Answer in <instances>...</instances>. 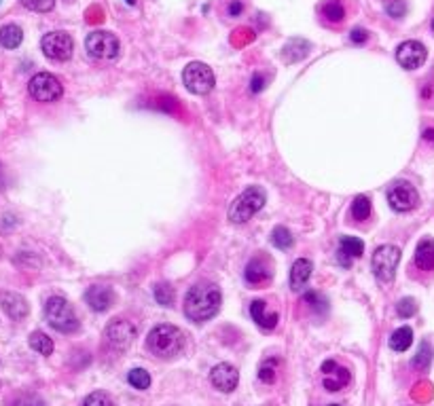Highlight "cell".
<instances>
[{"label": "cell", "instance_id": "6da1fadb", "mask_svg": "<svg viewBox=\"0 0 434 406\" xmlns=\"http://www.w3.org/2000/svg\"><path fill=\"white\" fill-rule=\"evenodd\" d=\"M220 302H223V296L216 284H210V282L195 284L187 292V298H185V316L195 324L208 322L218 313Z\"/></svg>", "mask_w": 434, "mask_h": 406}, {"label": "cell", "instance_id": "7a4b0ae2", "mask_svg": "<svg viewBox=\"0 0 434 406\" xmlns=\"http://www.w3.org/2000/svg\"><path fill=\"white\" fill-rule=\"evenodd\" d=\"M147 349L161 360H174L185 349V334L172 324H159L149 332Z\"/></svg>", "mask_w": 434, "mask_h": 406}, {"label": "cell", "instance_id": "3957f363", "mask_svg": "<svg viewBox=\"0 0 434 406\" xmlns=\"http://www.w3.org/2000/svg\"><path fill=\"white\" fill-rule=\"evenodd\" d=\"M45 320L49 322V326L62 334H70L77 332L81 322L77 318V311L73 304L62 298V296H51L45 302Z\"/></svg>", "mask_w": 434, "mask_h": 406}, {"label": "cell", "instance_id": "277c9868", "mask_svg": "<svg viewBox=\"0 0 434 406\" xmlns=\"http://www.w3.org/2000/svg\"><path fill=\"white\" fill-rule=\"evenodd\" d=\"M267 201V193L261 186H248L240 197L233 199L231 208H229V222L233 224H244L248 222L258 210H263Z\"/></svg>", "mask_w": 434, "mask_h": 406}, {"label": "cell", "instance_id": "5b68a950", "mask_svg": "<svg viewBox=\"0 0 434 406\" xmlns=\"http://www.w3.org/2000/svg\"><path fill=\"white\" fill-rule=\"evenodd\" d=\"M85 49L91 57L104 59V61H115L121 53V43L113 32L106 30H95L87 34L85 39Z\"/></svg>", "mask_w": 434, "mask_h": 406}, {"label": "cell", "instance_id": "8992f818", "mask_svg": "<svg viewBox=\"0 0 434 406\" xmlns=\"http://www.w3.org/2000/svg\"><path fill=\"white\" fill-rule=\"evenodd\" d=\"M182 83L185 87L195 95H206L214 89L216 79L212 68L204 61H191L182 70Z\"/></svg>", "mask_w": 434, "mask_h": 406}, {"label": "cell", "instance_id": "52a82bcc", "mask_svg": "<svg viewBox=\"0 0 434 406\" xmlns=\"http://www.w3.org/2000/svg\"><path fill=\"white\" fill-rule=\"evenodd\" d=\"M400 262V248L396 246H379L375 252H373V258H371V267H373V273L379 282L388 284L394 280L396 276V267Z\"/></svg>", "mask_w": 434, "mask_h": 406}, {"label": "cell", "instance_id": "ba28073f", "mask_svg": "<svg viewBox=\"0 0 434 406\" xmlns=\"http://www.w3.org/2000/svg\"><path fill=\"white\" fill-rule=\"evenodd\" d=\"M41 49L53 61H68L73 57L75 41L66 32H49L41 41Z\"/></svg>", "mask_w": 434, "mask_h": 406}, {"label": "cell", "instance_id": "9c48e42d", "mask_svg": "<svg viewBox=\"0 0 434 406\" xmlns=\"http://www.w3.org/2000/svg\"><path fill=\"white\" fill-rule=\"evenodd\" d=\"M388 203L394 212H411L417 208L419 203V195L415 191V186L411 182L398 180L388 188Z\"/></svg>", "mask_w": 434, "mask_h": 406}, {"label": "cell", "instance_id": "30bf717a", "mask_svg": "<svg viewBox=\"0 0 434 406\" xmlns=\"http://www.w3.org/2000/svg\"><path fill=\"white\" fill-rule=\"evenodd\" d=\"M28 91H30V95L35 97L37 102H47V104H49V102H55V99L62 97L64 87H62V83L53 75L39 72V75H35V77L30 79Z\"/></svg>", "mask_w": 434, "mask_h": 406}, {"label": "cell", "instance_id": "8fae6325", "mask_svg": "<svg viewBox=\"0 0 434 406\" xmlns=\"http://www.w3.org/2000/svg\"><path fill=\"white\" fill-rule=\"evenodd\" d=\"M138 334V328L133 322L125 320V318H117V320H111V324L106 326V343L113 347V349H127L133 338Z\"/></svg>", "mask_w": 434, "mask_h": 406}, {"label": "cell", "instance_id": "7c38bea8", "mask_svg": "<svg viewBox=\"0 0 434 406\" xmlns=\"http://www.w3.org/2000/svg\"><path fill=\"white\" fill-rule=\"evenodd\" d=\"M244 278L254 288H261L265 284H270L272 278H274V262H272V258H267V256L250 258V262L246 264V271H244Z\"/></svg>", "mask_w": 434, "mask_h": 406}, {"label": "cell", "instance_id": "4fadbf2b", "mask_svg": "<svg viewBox=\"0 0 434 406\" xmlns=\"http://www.w3.org/2000/svg\"><path fill=\"white\" fill-rule=\"evenodd\" d=\"M322 385L326 387V392H339L343 387L350 385L352 375L350 370L341 364H337L335 360H328L322 364Z\"/></svg>", "mask_w": 434, "mask_h": 406}, {"label": "cell", "instance_id": "5bb4252c", "mask_svg": "<svg viewBox=\"0 0 434 406\" xmlns=\"http://www.w3.org/2000/svg\"><path fill=\"white\" fill-rule=\"evenodd\" d=\"M428 57L426 47L419 41H405L396 49V61L405 68V70H415Z\"/></svg>", "mask_w": 434, "mask_h": 406}, {"label": "cell", "instance_id": "9a60e30c", "mask_svg": "<svg viewBox=\"0 0 434 406\" xmlns=\"http://www.w3.org/2000/svg\"><path fill=\"white\" fill-rule=\"evenodd\" d=\"M210 383H212L218 392L231 394L233 389L238 387V383H240V372H238L236 366H231V364H227V362L216 364V366L210 370Z\"/></svg>", "mask_w": 434, "mask_h": 406}, {"label": "cell", "instance_id": "2e32d148", "mask_svg": "<svg viewBox=\"0 0 434 406\" xmlns=\"http://www.w3.org/2000/svg\"><path fill=\"white\" fill-rule=\"evenodd\" d=\"M85 300L93 311L102 313V311L111 309V304L115 300V292L108 286H91L85 292Z\"/></svg>", "mask_w": 434, "mask_h": 406}, {"label": "cell", "instance_id": "e0dca14e", "mask_svg": "<svg viewBox=\"0 0 434 406\" xmlns=\"http://www.w3.org/2000/svg\"><path fill=\"white\" fill-rule=\"evenodd\" d=\"M364 254V244L358 237L343 235L339 240V250H337V262L341 267H350L354 258H360Z\"/></svg>", "mask_w": 434, "mask_h": 406}, {"label": "cell", "instance_id": "ac0fdd59", "mask_svg": "<svg viewBox=\"0 0 434 406\" xmlns=\"http://www.w3.org/2000/svg\"><path fill=\"white\" fill-rule=\"evenodd\" d=\"M0 307L5 309V313L11 318V320H23L30 311L28 307V300L21 296V294H15V292H7L0 298Z\"/></svg>", "mask_w": 434, "mask_h": 406}, {"label": "cell", "instance_id": "d6986e66", "mask_svg": "<svg viewBox=\"0 0 434 406\" xmlns=\"http://www.w3.org/2000/svg\"><path fill=\"white\" fill-rule=\"evenodd\" d=\"M250 318L263 330H274L278 326V320H280V316L276 311H267V304L263 300H252L250 302Z\"/></svg>", "mask_w": 434, "mask_h": 406}, {"label": "cell", "instance_id": "ffe728a7", "mask_svg": "<svg viewBox=\"0 0 434 406\" xmlns=\"http://www.w3.org/2000/svg\"><path fill=\"white\" fill-rule=\"evenodd\" d=\"M312 271H314V264H312V260H308V258H299V260H294V264H292V269H290V288L292 290H303L305 286H308V282H310V278H312Z\"/></svg>", "mask_w": 434, "mask_h": 406}, {"label": "cell", "instance_id": "44dd1931", "mask_svg": "<svg viewBox=\"0 0 434 406\" xmlns=\"http://www.w3.org/2000/svg\"><path fill=\"white\" fill-rule=\"evenodd\" d=\"M415 264L419 271H426V273H430V271H434V240H430V237H426V240H422L415 248Z\"/></svg>", "mask_w": 434, "mask_h": 406}, {"label": "cell", "instance_id": "7402d4cb", "mask_svg": "<svg viewBox=\"0 0 434 406\" xmlns=\"http://www.w3.org/2000/svg\"><path fill=\"white\" fill-rule=\"evenodd\" d=\"M413 343V330L409 326H400L392 332L390 336V349L398 351V354H403L411 347Z\"/></svg>", "mask_w": 434, "mask_h": 406}, {"label": "cell", "instance_id": "603a6c76", "mask_svg": "<svg viewBox=\"0 0 434 406\" xmlns=\"http://www.w3.org/2000/svg\"><path fill=\"white\" fill-rule=\"evenodd\" d=\"M23 41V32L15 23H7L0 28V45L5 49H17Z\"/></svg>", "mask_w": 434, "mask_h": 406}, {"label": "cell", "instance_id": "cb8c5ba5", "mask_svg": "<svg viewBox=\"0 0 434 406\" xmlns=\"http://www.w3.org/2000/svg\"><path fill=\"white\" fill-rule=\"evenodd\" d=\"M308 51H310V43H308V41H303V39H292V41L284 47L282 57H284L288 64H292V61L303 59V57L308 55Z\"/></svg>", "mask_w": 434, "mask_h": 406}, {"label": "cell", "instance_id": "d4e9b609", "mask_svg": "<svg viewBox=\"0 0 434 406\" xmlns=\"http://www.w3.org/2000/svg\"><path fill=\"white\" fill-rule=\"evenodd\" d=\"M30 347L35 349V351H39L41 356H51L53 354V341H51V338L45 332H41V330L30 334Z\"/></svg>", "mask_w": 434, "mask_h": 406}, {"label": "cell", "instance_id": "484cf974", "mask_svg": "<svg viewBox=\"0 0 434 406\" xmlns=\"http://www.w3.org/2000/svg\"><path fill=\"white\" fill-rule=\"evenodd\" d=\"M322 15L332 23H339L346 17V9H343V5L339 3V0H326V3L322 5Z\"/></svg>", "mask_w": 434, "mask_h": 406}, {"label": "cell", "instance_id": "4316f807", "mask_svg": "<svg viewBox=\"0 0 434 406\" xmlns=\"http://www.w3.org/2000/svg\"><path fill=\"white\" fill-rule=\"evenodd\" d=\"M272 244L278 250H290L294 246V237L286 226H276L274 233H272Z\"/></svg>", "mask_w": 434, "mask_h": 406}, {"label": "cell", "instance_id": "83f0119b", "mask_svg": "<svg viewBox=\"0 0 434 406\" xmlns=\"http://www.w3.org/2000/svg\"><path fill=\"white\" fill-rule=\"evenodd\" d=\"M352 216L354 220L362 222L371 216V199L369 197H364V195H358L352 203Z\"/></svg>", "mask_w": 434, "mask_h": 406}, {"label": "cell", "instance_id": "f1b7e54d", "mask_svg": "<svg viewBox=\"0 0 434 406\" xmlns=\"http://www.w3.org/2000/svg\"><path fill=\"white\" fill-rule=\"evenodd\" d=\"M127 381L136 387V389H149V385H151V375L144 370V368H133V370H129V375H127Z\"/></svg>", "mask_w": 434, "mask_h": 406}, {"label": "cell", "instance_id": "f546056e", "mask_svg": "<svg viewBox=\"0 0 434 406\" xmlns=\"http://www.w3.org/2000/svg\"><path fill=\"white\" fill-rule=\"evenodd\" d=\"M280 364L278 358H270V360H265L258 368V379L263 383H274L276 381V366Z\"/></svg>", "mask_w": 434, "mask_h": 406}, {"label": "cell", "instance_id": "4dcf8cb0", "mask_svg": "<svg viewBox=\"0 0 434 406\" xmlns=\"http://www.w3.org/2000/svg\"><path fill=\"white\" fill-rule=\"evenodd\" d=\"M176 294H174V288L170 284H157L155 286V300L159 304H165V307H170V304L174 302Z\"/></svg>", "mask_w": 434, "mask_h": 406}, {"label": "cell", "instance_id": "1f68e13d", "mask_svg": "<svg viewBox=\"0 0 434 406\" xmlns=\"http://www.w3.org/2000/svg\"><path fill=\"white\" fill-rule=\"evenodd\" d=\"M83 406H117V404L113 402V398L108 394H104V392H93V394H89L85 398Z\"/></svg>", "mask_w": 434, "mask_h": 406}, {"label": "cell", "instance_id": "d6a6232c", "mask_svg": "<svg viewBox=\"0 0 434 406\" xmlns=\"http://www.w3.org/2000/svg\"><path fill=\"white\" fill-rule=\"evenodd\" d=\"M21 5L35 13H47L55 7V0H21Z\"/></svg>", "mask_w": 434, "mask_h": 406}, {"label": "cell", "instance_id": "836d02e7", "mask_svg": "<svg viewBox=\"0 0 434 406\" xmlns=\"http://www.w3.org/2000/svg\"><path fill=\"white\" fill-rule=\"evenodd\" d=\"M305 302L314 311H326L328 309V300L320 294V292H305Z\"/></svg>", "mask_w": 434, "mask_h": 406}, {"label": "cell", "instance_id": "e575fe53", "mask_svg": "<svg viewBox=\"0 0 434 406\" xmlns=\"http://www.w3.org/2000/svg\"><path fill=\"white\" fill-rule=\"evenodd\" d=\"M396 311H398L400 318L407 320V318H411V316L417 313V302L413 298H403V300L396 304Z\"/></svg>", "mask_w": 434, "mask_h": 406}, {"label": "cell", "instance_id": "d590c367", "mask_svg": "<svg viewBox=\"0 0 434 406\" xmlns=\"http://www.w3.org/2000/svg\"><path fill=\"white\" fill-rule=\"evenodd\" d=\"M430 354H432L430 345H428V343H422V347H419L417 356L413 358V366H415V368H419V370L428 368V364H430V358H432Z\"/></svg>", "mask_w": 434, "mask_h": 406}, {"label": "cell", "instance_id": "8d00e7d4", "mask_svg": "<svg viewBox=\"0 0 434 406\" xmlns=\"http://www.w3.org/2000/svg\"><path fill=\"white\" fill-rule=\"evenodd\" d=\"M11 406H47L39 396H32V394H23L19 398H15L11 402Z\"/></svg>", "mask_w": 434, "mask_h": 406}, {"label": "cell", "instance_id": "74e56055", "mask_svg": "<svg viewBox=\"0 0 434 406\" xmlns=\"http://www.w3.org/2000/svg\"><path fill=\"white\" fill-rule=\"evenodd\" d=\"M386 11L392 15V17H403L405 15V11H407V7H405V3H403V0H392V3H388L386 5Z\"/></svg>", "mask_w": 434, "mask_h": 406}, {"label": "cell", "instance_id": "f35d334b", "mask_svg": "<svg viewBox=\"0 0 434 406\" xmlns=\"http://www.w3.org/2000/svg\"><path fill=\"white\" fill-rule=\"evenodd\" d=\"M350 41L356 43V45H362V43L369 41V32L362 30V28H354V30L350 32Z\"/></svg>", "mask_w": 434, "mask_h": 406}, {"label": "cell", "instance_id": "ab89813d", "mask_svg": "<svg viewBox=\"0 0 434 406\" xmlns=\"http://www.w3.org/2000/svg\"><path fill=\"white\" fill-rule=\"evenodd\" d=\"M265 85H267L265 77H263V75H254L252 81H250V91H252V93H261V91L265 89Z\"/></svg>", "mask_w": 434, "mask_h": 406}, {"label": "cell", "instance_id": "60d3db41", "mask_svg": "<svg viewBox=\"0 0 434 406\" xmlns=\"http://www.w3.org/2000/svg\"><path fill=\"white\" fill-rule=\"evenodd\" d=\"M242 9H244V5L240 3V0H236V3H231V5H229V9H227V11H229V15H231V17H238V15L242 13Z\"/></svg>", "mask_w": 434, "mask_h": 406}, {"label": "cell", "instance_id": "b9f144b4", "mask_svg": "<svg viewBox=\"0 0 434 406\" xmlns=\"http://www.w3.org/2000/svg\"><path fill=\"white\" fill-rule=\"evenodd\" d=\"M424 140L434 144V129H426V131H424Z\"/></svg>", "mask_w": 434, "mask_h": 406}, {"label": "cell", "instance_id": "7bdbcfd3", "mask_svg": "<svg viewBox=\"0 0 434 406\" xmlns=\"http://www.w3.org/2000/svg\"><path fill=\"white\" fill-rule=\"evenodd\" d=\"M127 5H136V0H125Z\"/></svg>", "mask_w": 434, "mask_h": 406}, {"label": "cell", "instance_id": "ee69618b", "mask_svg": "<svg viewBox=\"0 0 434 406\" xmlns=\"http://www.w3.org/2000/svg\"><path fill=\"white\" fill-rule=\"evenodd\" d=\"M328 406H341V404H328Z\"/></svg>", "mask_w": 434, "mask_h": 406}, {"label": "cell", "instance_id": "f6af8a7d", "mask_svg": "<svg viewBox=\"0 0 434 406\" xmlns=\"http://www.w3.org/2000/svg\"><path fill=\"white\" fill-rule=\"evenodd\" d=\"M432 30H434V21H432Z\"/></svg>", "mask_w": 434, "mask_h": 406}, {"label": "cell", "instance_id": "bcb514c9", "mask_svg": "<svg viewBox=\"0 0 434 406\" xmlns=\"http://www.w3.org/2000/svg\"><path fill=\"white\" fill-rule=\"evenodd\" d=\"M0 174H3V169H0Z\"/></svg>", "mask_w": 434, "mask_h": 406}, {"label": "cell", "instance_id": "7dc6e473", "mask_svg": "<svg viewBox=\"0 0 434 406\" xmlns=\"http://www.w3.org/2000/svg\"><path fill=\"white\" fill-rule=\"evenodd\" d=\"M0 3H3V0H0Z\"/></svg>", "mask_w": 434, "mask_h": 406}]
</instances>
